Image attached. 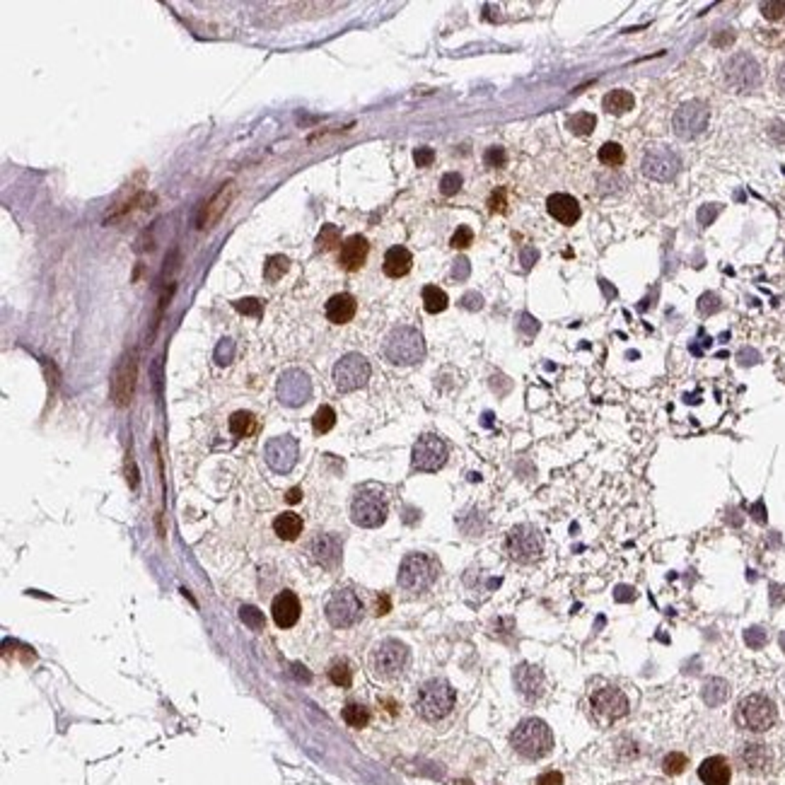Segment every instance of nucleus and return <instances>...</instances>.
<instances>
[{
  "label": "nucleus",
  "instance_id": "obj_7",
  "mask_svg": "<svg viewBox=\"0 0 785 785\" xmlns=\"http://www.w3.org/2000/svg\"><path fill=\"white\" fill-rule=\"evenodd\" d=\"M438 578V563L425 553H409L399 566V587L411 595L425 592Z\"/></svg>",
  "mask_w": 785,
  "mask_h": 785
},
{
  "label": "nucleus",
  "instance_id": "obj_36",
  "mask_svg": "<svg viewBox=\"0 0 785 785\" xmlns=\"http://www.w3.org/2000/svg\"><path fill=\"white\" fill-rule=\"evenodd\" d=\"M597 157H600V162L604 167H611V169H616V167L624 165L626 153H624V148H621L619 143H604L600 148V153H597Z\"/></svg>",
  "mask_w": 785,
  "mask_h": 785
},
{
  "label": "nucleus",
  "instance_id": "obj_41",
  "mask_svg": "<svg viewBox=\"0 0 785 785\" xmlns=\"http://www.w3.org/2000/svg\"><path fill=\"white\" fill-rule=\"evenodd\" d=\"M288 264H290V261H288L286 257H281V254H276V257H268L266 266H264V278H266L268 283H276L278 278L286 276Z\"/></svg>",
  "mask_w": 785,
  "mask_h": 785
},
{
  "label": "nucleus",
  "instance_id": "obj_51",
  "mask_svg": "<svg viewBox=\"0 0 785 785\" xmlns=\"http://www.w3.org/2000/svg\"><path fill=\"white\" fill-rule=\"evenodd\" d=\"M414 160L418 167H430L435 162V150L433 148H416Z\"/></svg>",
  "mask_w": 785,
  "mask_h": 785
},
{
  "label": "nucleus",
  "instance_id": "obj_63",
  "mask_svg": "<svg viewBox=\"0 0 785 785\" xmlns=\"http://www.w3.org/2000/svg\"><path fill=\"white\" fill-rule=\"evenodd\" d=\"M781 645H783V650H785V633H783V638H781Z\"/></svg>",
  "mask_w": 785,
  "mask_h": 785
},
{
  "label": "nucleus",
  "instance_id": "obj_4",
  "mask_svg": "<svg viewBox=\"0 0 785 785\" xmlns=\"http://www.w3.org/2000/svg\"><path fill=\"white\" fill-rule=\"evenodd\" d=\"M382 353L391 365H416L425 358V338L414 326H396L387 336Z\"/></svg>",
  "mask_w": 785,
  "mask_h": 785
},
{
  "label": "nucleus",
  "instance_id": "obj_55",
  "mask_svg": "<svg viewBox=\"0 0 785 785\" xmlns=\"http://www.w3.org/2000/svg\"><path fill=\"white\" fill-rule=\"evenodd\" d=\"M490 210L493 213H503L505 210V191H495L493 196H490Z\"/></svg>",
  "mask_w": 785,
  "mask_h": 785
},
{
  "label": "nucleus",
  "instance_id": "obj_28",
  "mask_svg": "<svg viewBox=\"0 0 785 785\" xmlns=\"http://www.w3.org/2000/svg\"><path fill=\"white\" fill-rule=\"evenodd\" d=\"M302 517L297 512H281L273 519V532L283 539V542H295L302 534Z\"/></svg>",
  "mask_w": 785,
  "mask_h": 785
},
{
  "label": "nucleus",
  "instance_id": "obj_61",
  "mask_svg": "<svg viewBox=\"0 0 785 785\" xmlns=\"http://www.w3.org/2000/svg\"><path fill=\"white\" fill-rule=\"evenodd\" d=\"M382 600H380V604H377V614H387V611H389V600H387V595H380Z\"/></svg>",
  "mask_w": 785,
  "mask_h": 785
},
{
  "label": "nucleus",
  "instance_id": "obj_58",
  "mask_svg": "<svg viewBox=\"0 0 785 785\" xmlns=\"http://www.w3.org/2000/svg\"><path fill=\"white\" fill-rule=\"evenodd\" d=\"M454 264H457V266H454V278H459V276L464 278V276H467V273H469V261H467V259H457Z\"/></svg>",
  "mask_w": 785,
  "mask_h": 785
},
{
  "label": "nucleus",
  "instance_id": "obj_16",
  "mask_svg": "<svg viewBox=\"0 0 785 785\" xmlns=\"http://www.w3.org/2000/svg\"><path fill=\"white\" fill-rule=\"evenodd\" d=\"M264 457H266V464L271 467L276 474H288L293 471V467L297 464V457H300V445L293 435H278V438H271L264 447Z\"/></svg>",
  "mask_w": 785,
  "mask_h": 785
},
{
  "label": "nucleus",
  "instance_id": "obj_62",
  "mask_svg": "<svg viewBox=\"0 0 785 785\" xmlns=\"http://www.w3.org/2000/svg\"><path fill=\"white\" fill-rule=\"evenodd\" d=\"M534 259H537V252H534V249H527V252H524V268L532 266Z\"/></svg>",
  "mask_w": 785,
  "mask_h": 785
},
{
  "label": "nucleus",
  "instance_id": "obj_27",
  "mask_svg": "<svg viewBox=\"0 0 785 785\" xmlns=\"http://www.w3.org/2000/svg\"><path fill=\"white\" fill-rule=\"evenodd\" d=\"M411 266H414V257L406 247H391L385 254V261H382V271L389 278H404L411 271Z\"/></svg>",
  "mask_w": 785,
  "mask_h": 785
},
{
  "label": "nucleus",
  "instance_id": "obj_40",
  "mask_svg": "<svg viewBox=\"0 0 785 785\" xmlns=\"http://www.w3.org/2000/svg\"><path fill=\"white\" fill-rule=\"evenodd\" d=\"M329 679H331V684L343 686V689H346V686H351V681H353L351 665H348L346 660H336L331 667H329Z\"/></svg>",
  "mask_w": 785,
  "mask_h": 785
},
{
  "label": "nucleus",
  "instance_id": "obj_24",
  "mask_svg": "<svg viewBox=\"0 0 785 785\" xmlns=\"http://www.w3.org/2000/svg\"><path fill=\"white\" fill-rule=\"evenodd\" d=\"M358 312V302L351 293H338V295L329 297L326 307H324V314L331 324H348Z\"/></svg>",
  "mask_w": 785,
  "mask_h": 785
},
{
  "label": "nucleus",
  "instance_id": "obj_2",
  "mask_svg": "<svg viewBox=\"0 0 785 785\" xmlns=\"http://www.w3.org/2000/svg\"><path fill=\"white\" fill-rule=\"evenodd\" d=\"M411 665V650L406 643L396 638H385L380 640L370 652V669L377 679L391 681L399 679Z\"/></svg>",
  "mask_w": 785,
  "mask_h": 785
},
{
  "label": "nucleus",
  "instance_id": "obj_59",
  "mask_svg": "<svg viewBox=\"0 0 785 785\" xmlns=\"http://www.w3.org/2000/svg\"><path fill=\"white\" fill-rule=\"evenodd\" d=\"M776 87H778V92L785 97V63L776 71Z\"/></svg>",
  "mask_w": 785,
  "mask_h": 785
},
{
  "label": "nucleus",
  "instance_id": "obj_29",
  "mask_svg": "<svg viewBox=\"0 0 785 785\" xmlns=\"http://www.w3.org/2000/svg\"><path fill=\"white\" fill-rule=\"evenodd\" d=\"M633 104H636V97H633L628 90H611V92H607L604 100H602V107L614 116H621V114H626V111H631Z\"/></svg>",
  "mask_w": 785,
  "mask_h": 785
},
{
  "label": "nucleus",
  "instance_id": "obj_31",
  "mask_svg": "<svg viewBox=\"0 0 785 785\" xmlns=\"http://www.w3.org/2000/svg\"><path fill=\"white\" fill-rule=\"evenodd\" d=\"M230 430H232L234 438H249L257 430V418L249 411H237V414L230 416Z\"/></svg>",
  "mask_w": 785,
  "mask_h": 785
},
{
  "label": "nucleus",
  "instance_id": "obj_18",
  "mask_svg": "<svg viewBox=\"0 0 785 785\" xmlns=\"http://www.w3.org/2000/svg\"><path fill=\"white\" fill-rule=\"evenodd\" d=\"M300 614H302L300 600H297V595L293 590H283L273 597L271 616L278 628H293L297 624V619H300Z\"/></svg>",
  "mask_w": 785,
  "mask_h": 785
},
{
  "label": "nucleus",
  "instance_id": "obj_45",
  "mask_svg": "<svg viewBox=\"0 0 785 785\" xmlns=\"http://www.w3.org/2000/svg\"><path fill=\"white\" fill-rule=\"evenodd\" d=\"M239 616H242L244 624H247L249 628H254V631H259V628L264 626V616L257 607H242V609H239Z\"/></svg>",
  "mask_w": 785,
  "mask_h": 785
},
{
  "label": "nucleus",
  "instance_id": "obj_32",
  "mask_svg": "<svg viewBox=\"0 0 785 785\" xmlns=\"http://www.w3.org/2000/svg\"><path fill=\"white\" fill-rule=\"evenodd\" d=\"M230 194H232V184H228V189H223V191H220L218 196H215L213 201H210L208 205H205V210H203V218H201V228H208V225L213 223V220H218V215L223 213V210H225V205H228V198H230Z\"/></svg>",
  "mask_w": 785,
  "mask_h": 785
},
{
  "label": "nucleus",
  "instance_id": "obj_13",
  "mask_svg": "<svg viewBox=\"0 0 785 785\" xmlns=\"http://www.w3.org/2000/svg\"><path fill=\"white\" fill-rule=\"evenodd\" d=\"M640 169L647 179L655 181H672L681 169V157L667 145H652L645 155H643Z\"/></svg>",
  "mask_w": 785,
  "mask_h": 785
},
{
  "label": "nucleus",
  "instance_id": "obj_10",
  "mask_svg": "<svg viewBox=\"0 0 785 785\" xmlns=\"http://www.w3.org/2000/svg\"><path fill=\"white\" fill-rule=\"evenodd\" d=\"M505 548H508L512 561L534 563L544 553V537L532 524H517V527L510 529L508 539H505Z\"/></svg>",
  "mask_w": 785,
  "mask_h": 785
},
{
  "label": "nucleus",
  "instance_id": "obj_26",
  "mask_svg": "<svg viewBox=\"0 0 785 785\" xmlns=\"http://www.w3.org/2000/svg\"><path fill=\"white\" fill-rule=\"evenodd\" d=\"M699 778L703 781V785H728L730 778H732L728 759H723V757L705 759V761L699 766Z\"/></svg>",
  "mask_w": 785,
  "mask_h": 785
},
{
  "label": "nucleus",
  "instance_id": "obj_49",
  "mask_svg": "<svg viewBox=\"0 0 785 785\" xmlns=\"http://www.w3.org/2000/svg\"><path fill=\"white\" fill-rule=\"evenodd\" d=\"M232 355H234V343L230 341V338L220 341L218 351H215V360H218L220 365H228V362L232 360Z\"/></svg>",
  "mask_w": 785,
  "mask_h": 785
},
{
  "label": "nucleus",
  "instance_id": "obj_38",
  "mask_svg": "<svg viewBox=\"0 0 785 785\" xmlns=\"http://www.w3.org/2000/svg\"><path fill=\"white\" fill-rule=\"evenodd\" d=\"M333 425H336V411H333L331 406H319L317 414H314V418H312L314 433L324 435V433H329Z\"/></svg>",
  "mask_w": 785,
  "mask_h": 785
},
{
  "label": "nucleus",
  "instance_id": "obj_8",
  "mask_svg": "<svg viewBox=\"0 0 785 785\" xmlns=\"http://www.w3.org/2000/svg\"><path fill=\"white\" fill-rule=\"evenodd\" d=\"M387 512H389L387 498L377 488H360L351 503V519L358 527L365 529H375L380 524H385Z\"/></svg>",
  "mask_w": 785,
  "mask_h": 785
},
{
  "label": "nucleus",
  "instance_id": "obj_23",
  "mask_svg": "<svg viewBox=\"0 0 785 785\" xmlns=\"http://www.w3.org/2000/svg\"><path fill=\"white\" fill-rule=\"evenodd\" d=\"M133 385H136V358H126L124 365L116 370L114 377V387H111V394H114V401L119 406H126L131 401V394H133Z\"/></svg>",
  "mask_w": 785,
  "mask_h": 785
},
{
  "label": "nucleus",
  "instance_id": "obj_15",
  "mask_svg": "<svg viewBox=\"0 0 785 785\" xmlns=\"http://www.w3.org/2000/svg\"><path fill=\"white\" fill-rule=\"evenodd\" d=\"M312 396V382L307 377V372L297 370H286L281 377H278V401L283 406H290V409H297L305 401H310Z\"/></svg>",
  "mask_w": 785,
  "mask_h": 785
},
{
  "label": "nucleus",
  "instance_id": "obj_47",
  "mask_svg": "<svg viewBox=\"0 0 785 785\" xmlns=\"http://www.w3.org/2000/svg\"><path fill=\"white\" fill-rule=\"evenodd\" d=\"M234 310L242 312V314H252V317H261L264 305L259 300H254V297H247V300H237V302H234Z\"/></svg>",
  "mask_w": 785,
  "mask_h": 785
},
{
  "label": "nucleus",
  "instance_id": "obj_56",
  "mask_svg": "<svg viewBox=\"0 0 785 785\" xmlns=\"http://www.w3.org/2000/svg\"><path fill=\"white\" fill-rule=\"evenodd\" d=\"M715 213H718V208H713V205H708V208H703V210H701V213H699V220H701V225H703V228H705V225H708L710 220L715 218Z\"/></svg>",
  "mask_w": 785,
  "mask_h": 785
},
{
  "label": "nucleus",
  "instance_id": "obj_46",
  "mask_svg": "<svg viewBox=\"0 0 785 785\" xmlns=\"http://www.w3.org/2000/svg\"><path fill=\"white\" fill-rule=\"evenodd\" d=\"M720 297L715 295V293H705V295H701V300H699V312L701 314H705V317H708V314H713V312H718L720 310Z\"/></svg>",
  "mask_w": 785,
  "mask_h": 785
},
{
  "label": "nucleus",
  "instance_id": "obj_48",
  "mask_svg": "<svg viewBox=\"0 0 785 785\" xmlns=\"http://www.w3.org/2000/svg\"><path fill=\"white\" fill-rule=\"evenodd\" d=\"M759 10H761V15L766 19H781L785 15V0H781V3H761Z\"/></svg>",
  "mask_w": 785,
  "mask_h": 785
},
{
  "label": "nucleus",
  "instance_id": "obj_3",
  "mask_svg": "<svg viewBox=\"0 0 785 785\" xmlns=\"http://www.w3.org/2000/svg\"><path fill=\"white\" fill-rule=\"evenodd\" d=\"M454 703H457V694L445 679H428L425 684H421L416 694V713L430 723L447 718Z\"/></svg>",
  "mask_w": 785,
  "mask_h": 785
},
{
  "label": "nucleus",
  "instance_id": "obj_25",
  "mask_svg": "<svg viewBox=\"0 0 785 785\" xmlns=\"http://www.w3.org/2000/svg\"><path fill=\"white\" fill-rule=\"evenodd\" d=\"M310 551L314 561L322 563L324 568H336L338 561H341V544H338L336 537H329V534H322V537L314 539Z\"/></svg>",
  "mask_w": 785,
  "mask_h": 785
},
{
  "label": "nucleus",
  "instance_id": "obj_42",
  "mask_svg": "<svg viewBox=\"0 0 785 785\" xmlns=\"http://www.w3.org/2000/svg\"><path fill=\"white\" fill-rule=\"evenodd\" d=\"M686 764H689V759H686L684 754L672 752V754H667V757H665V761H662V768H665L667 776H676V773L684 771Z\"/></svg>",
  "mask_w": 785,
  "mask_h": 785
},
{
  "label": "nucleus",
  "instance_id": "obj_30",
  "mask_svg": "<svg viewBox=\"0 0 785 785\" xmlns=\"http://www.w3.org/2000/svg\"><path fill=\"white\" fill-rule=\"evenodd\" d=\"M421 295H423V307H425V312L438 314V312H445V310H447L450 300H447V293H445L443 288H438V286H425Z\"/></svg>",
  "mask_w": 785,
  "mask_h": 785
},
{
  "label": "nucleus",
  "instance_id": "obj_22",
  "mask_svg": "<svg viewBox=\"0 0 785 785\" xmlns=\"http://www.w3.org/2000/svg\"><path fill=\"white\" fill-rule=\"evenodd\" d=\"M739 761L749 773H766L773 764V754L766 744L761 742H749L739 749Z\"/></svg>",
  "mask_w": 785,
  "mask_h": 785
},
{
  "label": "nucleus",
  "instance_id": "obj_12",
  "mask_svg": "<svg viewBox=\"0 0 785 785\" xmlns=\"http://www.w3.org/2000/svg\"><path fill=\"white\" fill-rule=\"evenodd\" d=\"M324 611L333 628H351L362 619V602L353 590H336L329 597Z\"/></svg>",
  "mask_w": 785,
  "mask_h": 785
},
{
  "label": "nucleus",
  "instance_id": "obj_17",
  "mask_svg": "<svg viewBox=\"0 0 785 785\" xmlns=\"http://www.w3.org/2000/svg\"><path fill=\"white\" fill-rule=\"evenodd\" d=\"M592 713L602 720V723H611V720H619L628 713V699L624 691L614 689V686H607V689H600L595 696H592Z\"/></svg>",
  "mask_w": 785,
  "mask_h": 785
},
{
  "label": "nucleus",
  "instance_id": "obj_50",
  "mask_svg": "<svg viewBox=\"0 0 785 785\" xmlns=\"http://www.w3.org/2000/svg\"><path fill=\"white\" fill-rule=\"evenodd\" d=\"M483 160L488 167H503L505 165V150L503 148H488L483 155Z\"/></svg>",
  "mask_w": 785,
  "mask_h": 785
},
{
  "label": "nucleus",
  "instance_id": "obj_14",
  "mask_svg": "<svg viewBox=\"0 0 785 785\" xmlns=\"http://www.w3.org/2000/svg\"><path fill=\"white\" fill-rule=\"evenodd\" d=\"M447 443L438 435H421L418 443L414 445V452H411V462H414L416 471H438L445 467L447 462Z\"/></svg>",
  "mask_w": 785,
  "mask_h": 785
},
{
  "label": "nucleus",
  "instance_id": "obj_33",
  "mask_svg": "<svg viewBox=\"0 0 785 785\" xmlns=\"http://www.w3.org/2000/svg\"><path fill=\"white\" fill-rule=\"evenodd\" d=\"M730 686L725 679H710L708 684L703 686V699L708 705H720L723 701H728Z\"/></svg>",
  "mask_w": 785,
  "mask_h": 785
},
{
  "label": "nucleus",
  "instance_id": "obj_6",
  "mask_svg": "<svg viewBox=\"0 0 785 785\" xmlns=\"http://www.w3.org/2000/svg\"><path fill=\"white\" fill-rule=\"evenodd\" d=\"M723 75H725V82H728L730 90L742 92V95L757 90V87L761 85V77H764L759 61L747 51L732 53V56L725 61Z\"/></svg>",
  "mask_w": 785,
  "mask_h": 785
},
{
  "label": "nucleus",
  "instance_id": "obj_60",
  "mask_svg": "<svg viewBox=\"0 0 785 785\" xmlns=\"http://www.w3.org/2000/svg\"><path fill=\"white\" fill-rule=\"evenodd\" d=\"M286 500H288V503H290V505L300 503V500H302V490H300V488H290V490H288V495H286Z\"/></svg>",
  "mask_w": 785,
  "mask_h": 785
},
{
  "label": "nucleus",
  "instance_id": "obj_34",
  "mask_svg": "<svg viewBox=\"0 0 785 785\" xmlns=\"http://www.w3.org/2000/svg\"><path fill=\"white\" fill-rule=\"evenodd\" d=\"M341 715H343V720H346V725H351V728H355V730L365 728V725L370 723V710H367L362 703H348Z\"/></svg>",
  "mask_w": 785,
  "mask_h": 785
},
{
  "label": "nucleus",
  "instance_id": "obj_9",
  "mask_svg": "<svg viewBox=\"0 0 785 785\" xmlns=\"http://www.w3.org/2000/svg\"><path fill=\"white\" fill-rule=\"evenodd\" d=\"M710 121V109L705 102L701 100H689L674 111L672 116V131L676 138L681 140H694L708 129Z\"/></svg>",
  "mask_w": 785,
  "mask_h": 785
},
{
  "label": "nucleus",
  "instance_id": "obj_20",
  "mask_svg": "<svg viewBox=\"0 0 785 785\" xmlns=\"http://www.w3.org/2000/svg\"><path fill=\"white\" fill-rule=\"evenodd\" d=\"M546 208L548 215L553 220H558L561 225H575L582 215V208L578 203V198H573L571 194H551L546 198Z\"/></svg>",
  "mask_w": 785,
  "mask_h": 785
},
{
  "label": "nucleus",
  "instance_id": "obj_11",
  "mask_svg": "<svg viewBox=\"0 0 785 785\" xmlns=\"http://www.w3.org/2000/svg\"><path fill=\"white\" fill-rule=\"evenodd\" d=\"M370 375H372L370 360H367L365 355H360V353H346V355L333 365V385H336V389L343 391V394L365 387Z\"/></svg>",
  "mask_w": 785,
  "mask_h": 785
},
{
  "label": "nucleus",
  "instance_id": "obj_19",
  "mask_svg": "<svg viewBox=\"0 0 785 785\" xmlns=\"http://www.w3.org/2000/svg\"><path fill=\"white\" fill-rule=\"evenodd\" d=\"M367 254H370V242H367L362 234H351V237L341 244V252H338V266L348 273L360 271L367 261Z\"/></svg>",
  "mask_w": 785,
  "mask_h": 785
},
{
  "label": "nucleus",
  "instance_id": "obj_21",
  "mask_svg": "<svg viewBox=\"0 0 785 785\" xmlns=\"http://www.w3.org/2000/svg\"><path fill=\"white\" fill-rule=\"evenodd\" d=\"M515 684H517V691L524 696L527 701H539L544 694V674L539 667L534 665H519L515 669Z\"/></svg>",
  "mask_w": 785,
  "mask_h": 785
},
{
  "label": "nucleus",
  "instance_id": "obj_39",
  "mask_svg": "<svg viewBox=\"0 0 785 785\" xmlns=\"http://www.w3.org/2000/svg\"><path fill=\"white\" fill-rule=\"evenodd\" d=\"M336 244H343L341 230L336 225H324L322 232L317 234V252H331Z\"/></svg>",
  "mask_w": 785,
  "mask_h": 785
},
{
  "label": "nucleus",
  "instance_id": "obj_44",
  "mask_svg": "<svg viewBox=\"0 0 785 785\" xmlns=\"http://www.w3.org/2000/svg\"><path fill=\"white\" fill-rule=\"evenodd\" d=\"M471 242H474V230L467 228V225H462V228L454 230L452 239H450V244H452L454 249H467Z\"/></svg>",
  "mask_w": 785,
  "mask_h": 785
},
{
  "label": "nucleus",
  "instance_id": "obj_37",
  "mask_svg": "<svg viewBox=\"0 0 785 785\" xmlns=\"http://www.w3.org/2000/svg\"><path fill=\"white\" fill-rule=\"evenodd\" d=\"M566 126L575 136H590L592 131H595V126H597V116L595 114H587V111H580V114H573L571 119H568Z\"/></svg>",
  "mask_w": 785,
  "mask_h": 785
},
{
  "label": "nucleus",
  "instance_id": "obj_54",
  "mask_svg": "<svg viewBox=\"0 0 785 785\" xmlns=\"http://www.w3.org/2000/svg\"><path fill=\"white\" fill-rule=\"evenodd\" d=\"M537 785H563V776L558 771H546L537 778Z\"/></svg>",
  "mask_w": 785,
  "mask_h": 785
},
{
  "label": "nucleus",
  "instance_id": "obj_35",
  "mask_svg": "<svg viewBox=\"0 0 785 785\" xmlns=\"http://www.w3.org/2000/svg\"><path fill=\"white\" fill-rule=\"evenodd\" d=\"M624 186H626V179L616 169L604 172V174L597 176V189H600V194H607V196H609V194H621V191H624Z\"/></svg>",
  "mask_w": 785,
  "mask_h": 785
},
{
  "label": "nucleus",
  "instance_id": "obj_5",
  "mask_svg": "<svg viewBox=\"0 0 785 785\" xmlns=\"http://www.w3.org/2000/svg\"><path fill=\"white\" fill-rule=\"evenodd\" d=\"M735 720H737L739 728L749 730V732H766V730H771L776 725L778 708L768 696L749 694L737 703Z\"/></svg>",
  "mask_w": 785,
  "mask_h": 785
},
{
  "label": "nucleus",
  "instance_id": "obj_57",
  "mask_svg": "<svg viewBox=\"0 0 785 785\" xmlns=\"http://www.w3.org/2000/svg\"><path fill=\"white\" fill-rule=\"evenodd\" d=\"M464 307H469V310H479L481 305H483V300H481V295H474V293H471V295H467L464 297Z\"/></svg>",
  "mask_w": 785,
  "mask_h": 785
},
{
  "label": "nucleus",
  "instance_id": "obj_1",
  "mask_svg": "<svg viewBox=\"0 0 785 785\" xmlns=\"http://www.w3.org/2000/svg\"><path fill=\"white\" fill-rule=\"evenodd\" d=\"M510 744L522 759L537 761V759H544L553 749V732L544 720L527 718L512 730Z\"/></svg>",
  "mask_w": 785,
  "mask_h": 785
},
{
  "label": "nucleus",
  "instance_id": "obj_52",
  "mask_svg": "<svg viewBox=\"0 0 785 785\" xmlns=\"http://www.w3.org/2000/svg\"><path fill=\"white\" fill-rule=\"evenodd\" d=\"M768 138L776 143H785V124L783 121H771L768 124Z\"/></svg>",
  "mask_w": 785,
  "mask_h": 785
},
{
  "label": "nucleus",
  "instance_id": "obj_43",
  "mask_svg": "<svg viewBox=\"0 0 785 785\" xmlns=\"http://www.w3.org/2000/svg\"><path fill=\"white\" fill-rule=\"evenodd\" d=\"M459 189H462V174H457V172L443 174V179H440V191H443V196H454Z\"/></svg>",
  "mask_w": 785,
  "mask_h": 785
},
{
  "label": "nucleus",
  "instance_id": "obj_53",
  "mask_svg": "<svg viewBox=\"0 0 785 785\" xmlns=\"http://www.w3.org/2000/svg\"><path fill=\"white\" fill-rule=\"evenodd\" d=\"M747 643L752 647H761L764 643H766V633H764V628H749V631H747Z\"/></svg>",
  "mask_w": 785,
  "mask_h": 785
}]
</instances>
